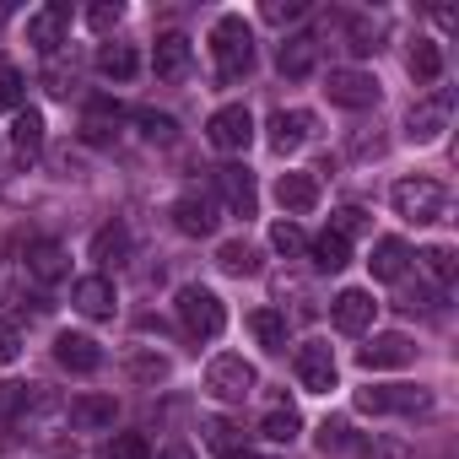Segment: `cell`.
I'll return each mask as SVG.
<instances>
[{
	"label": "cell",
	"instance_id": "1",
	"mask_svg": "<svg viewBox=\"0 0 459 459\" xmlns=\"http://www.w3.org/2000/svg\"><path fill=\"white\" fill-rule=\"evenodd\" d=\"M211 55H216L221 82L249 76V71H255V33H249V22H244V17H221L216 33H211Z\"/></svg>",
	"mask_w": 459,
	"mask_h": 459
},
{
	"label": "cell",
	"instance_id": "2",
	"mask_svg": "<svg viewBox=\"0 0 459 459\" xmlns=\"http://www.w3.org/2000/svg\"><path fill=\"white\" fill-rule=\"evenodd\" d=\"M178 319H184V330H189L195 341H216V335L227 330V308H221V298H216L211 287H200V281L178 287Z\"/></svg>",
	"mask_w": 459,
	"mask_h": 459
},
{
	"label": "cell",
	"instance_id": "3",
	"mask_svg": "<svg viewBox=\"0 0 459 459\" xmlns=\"http://www.w3.org/2000/svg\"><path fill=\"white\" fill-rule=\"evenodd\" d=\"M389 200H394V211H400L405 221H437L443 205H448V189H443L437 178H400V184L389 189Z\"/></svg>",
	"mask_w": 459,
	"mask_h": 459
},
{
	"label": "cell",
	"instance_id": "4",
	"mask_svg": "<svg viewBox=\"0 0 459 459\" xmlns=\"http://www.w3.org/2000/svg\"><path fill=\"white\" fill-rule=\"evenodd\" d=\"M255 368L244 362V357H233V351H221V357H211V368H205V389L216 394V400H227V405H238V400H249L255 394Z\"/></svg>",
	"mask_w": 459,
	"mask_h": 459
},
{
	"label": "cell",
	"instance_id": "5",
	"mask_svg": "<svg viewBox=\"0 0 459 459\" xmlns=\"http://www.w3.org/2000/svg\"><path fill=\"white\" fill-rule=\"evenodd\" d=\"M205 141H211L216 152H249V141H255V114H249L244 103L216 108L211 125H205Z\"/></svg>",
	"mask_w": 459,
	"mask_h": 459
},
{
	"label": "cell",
	"instance_id": "6",
	"mask_svg": "<svg viewBox=\"0 0 459 459\" xmlns=\"http://www.w3.org/2000/svg\"><path fill=\"white\" fill-rule=\"evenodd\" d=\"M357 411H405V416H427L432 411V394L427 389H411V384H394V389H357Z\"/></svg>",
	"mask_w": 459,
	"mask_h": 459
},
{
	"label": "cell",
	"instance_id": "7",
	"mask_svg": "<svg viewBox=\"0 0 459 459\" xmlns=\"http://www.w3.org/2000/svg\"><path fill=\"white\" fill-rule=\"evenodd\" d=\"M325 92L341 108H373L378 103V76L373 71H330L325 76Z\"/></svg>",
	"mask_w": 459,
	"mask_h": 459
},
{
	"label": "cell",
	"instance_id": "8",
	"mask_svg": "<svg viewBox=\"0 0 459 459\" xmlns=\"http://www.w3.org/2000/svg\"><path fill=\"white\" fill-rule=\"evenodd\" d=\"M298 378H303V389L330 394V389H335V351H330L325 341L298 346Z\"/></svg>",
	"mask_w": 459,
	"mask_h": 459
},
{
	"label": "cell",
	"instance_id": "9",
	"mask_svg": "<svg viewBox=\"0 0 459 459\" xmlns=\"http://www.w3.org/2000/svg\"><path fill=\"white\" fill-rule=\"evenodd\" d=\"M416 357V341L411 335H400V330H389V335H373L362 351H357V362L373 373V368H405Z\"/></svg>",
	"mask_w": 459,
	"mask_h": 459
},
{
	"label": "cell",
	"instance_id": "10",
	"mask_svg": "<svg viewBox=\"0 0 459 459\" xmlns=\"http://www.w3.org/2000/svg\"><path fill=\"white\" fill-rule=\"evenodd\" d=\"M216 189H221V200H227V211L233 216H255V173L249 168H238V162H227V168H216Z\"/></svg>",
	"mask_w": 459,
	"mask_h": 459
},
{
	"label": "cell",
	"instance_id": "11",
	"mask_svg": "<svg viewBox=\"0 0 459 459\" xmlns=\"http://www.w3.org/2000/svg\"><path fill=\"white\" fill-rule=\"evenodd\" d=\"M173 227L184 238H211L216 233V205L205 195H178L173 200Z\"/></svg>",
	"mask_w": 459,
	"mask_h": 459
},
{
	"label": "cell",
	"instance_id": "12",
	"mask_svg": "<svg viewBox=\"0 0 459 459\" xmlns=\"http://www.w3.org/2000/svg\"><path fill=\"white\" fill-rule=\"evenodd\" d=\"M330 314H335V330H346V335H362V330L373 325L378 303H373V292H362V287H346V292L330 303Z\"/></svg>",
	"mask_w": 459,
	"mask_h": 459
},
{
	"label": "cell",
	"instance_id": "13",
	"mask_svg": "<svg viewBox=\"0 0 459 459\" xmlns=\"http://www.w3.org/2000/svg\"><path fill=\"white\" fill-rule=\"evenodd\" d=\"M152 71H157V82H184L189 76V39L184 33H162L157 49H152Z\"/></svg>",
	"mask_w": 459,
	"mask_h": 459
},
{
	"label": "cell",
	"instance_id": "14",
	"mask_svg": "<svg viewBox=\"0 0 459 459\" xmlns=\"http://www.w3.org/2000/svg\"><path fill=\"white\" fill-rule=\"evenodd\" d=\"M276 200H281L287 216H308L319 205V178L314 173H281L276 178Z\"/></svg>",
	"mask_w": 459,
	"mask_h": 459
},
{
	"label": "cell",
	"instance_id": "15",
	"mask_svg": "<svg viewBox=\"0 0 459 459\" xmlns=\"http://www.w3.org/2000/svg\"><path fill=\"white\" fill-rule=\"evenodd\" d=\"M55 362H60L65 373H98V368H103V351H98L92 335H71V330H65V335L55 341Z\"/></svg>",
	"mask_w": 459,
	"mask_h": 459
},
{
	"label": "cell",
	"instance_id": "16",
	"mask_svg": "<svg viewBox=\"0 0 459 459\" xmlns=\"http://www.w3.org/2000/svg\"><path fill=\"white\" fill-rule=\"evenodd\" d=\"M308 135H314V114H308V108H281V114H271V146H276V152H298Z\"/></svg>",
	"mask_w": 459,
	"mask_h": 459
},
{
	"label": "cell",
	"instance_id": "17",
	"mask_svg": "<svg viewBox=\"0 0 459 459\" xmlns=\"http://www.w3.org/2000/svg\"><path fill=\"white\" fill-rule=\"evenodd\" d=\"M71 303H76L87 319H108L119 298H114V281H108V276H82V281L71 287Z\"/></svg>",
	"mask_w": 459,
	"mask_h": 459
},
{
	"label": "cell",
	"instance_id": "18",
	"mask_svg": "<svg viewBox=\"0 0 459 459\" xmlns=\"http://www.w3.org/2000/svg\"><path fill=\"white\" fill-rule=\"evenodd\" d=\"M65 28H71V6H60V0H55V6H44L39 17H28V39H33L44 55H55V49H60Z\"/></svg>",
	"mask_w": 459,
	"mask_h": 459
},
{
	"label": "cell",
	"instance_id": "19",
	"mask_svg": "<svg viewBox=\"0 0 459 459\" xmlns=\"http://www.w3.org/2000/svg\"><path fill=\"white\" fill-rule=\"evenodd\" d=\"M276 65H281V76H292V82L314 76V65H319V39H314V33L287 39V44H281V55H276Z\"/></svg>",
	"mask_w": 459,
	"mask_h": 459
},
{
	"label": "cell",
	"instance_id": "20",
	"mask_svg": "<svg viewBox=\"0 0 459 459\" xmlns=\"http://www.w3.org/2000/svg\"><path fill=\"white\" fill-rule=\"evenodd\" d=\"M448 114H454V98H448V92L416 103V108H411V141H437L443 125H448Z\"/></svg>",
	"mask_w": 459,
	"mask_h": 459
},
{
	"label": "cell",
	"instance_id": "21",
	"mask_svg": "<svg viewBox=\"0 0 459 459\" xmlns=\"http://www.w3.org/2000/svg\"><path fill=\"white\" fill-rule=\"evenodd\" d=\"M368 265H373V281H400V276H405V265H411V249H405V238H378Z\"/></svg>",
	"mask_w": 459,
	"mask_h": 459
},
{
	"label": "cell",
	"instance_id": "22",
	"mask_svg": "<svg viewBox=\"0 0 459 459\" xmlns=\"http://www.w3.org/2000/svg\"><path fill=\"white\" fill-rule=\"evenodd\" d=\"M114 416H119L114 394H76V400H71V427H87V432H98V427H108Z\"/></svg>",
	"mask_w": 459,
	"mask_h": 459
},
{
	"label": "cell",
	"instance_id": "23",
	"mask_svg": "<svg viewBox=\"0 0 459 459\" xmlns=\"http://www.w3.org/2000/svg\"><path fill=\"white\" fill-rule=\"evenodd\" d=\"M125 255H130V227L125 221H108V227L92 233V260L98 265H119Z\"/></svg>",
	"mask_w": 459,
	"mask_h": 459
},
{
	"label": "cell",
	"instance_id": "24",
	"mask_svg": "<svg viewBox=\"0 0 459 459\" xmlns=\"http://www.w3.org/2000/svg\"><path fill=\"white\" fill-rule=\"evenodd\" d=\"M12 146H17L22 157H39V152H44V114H39V108H17V119H12Z\"/></svg>",
	"mask_w": 459,
	"mask_h": 459
},
{
	"label": "cell",
	"instance_id": "25",
	"mask_svg": "<svg viewBox=\"0 0 459 459\" xmlns=\"http://www.w3.org/2000/svg\"><path fill=\"white\" fill-rule=\"evenodd\" d=\"M98 71H103L108 82H130V76L141 71V60H135L130 44H103V49H98Z\"/></svg>",
	"mask_w": 459,
	"mask_h": 459
},
{
	"label": "cell",
	"instance_id": "26",
	"mask_svg": "<svg viewBox=\"0 0 459 459\" xmlns=\"http://www.w3.org/2000/svg\"><path fill=\"white\" fill-rule=\"evenodd\" d=\"M411 76H416V87H432L443 76V49L432 39H416L411 44Z\"/></svg>",
	"mask_w": 459,
	"mask_h": 459
},
{
	"label": "cell",
	"instance_id": "27",
	"mask_svg": "<svg viewBox=\"0 0 459 459\" xmlns=\"http://www.w3.org/2000/svg\"><path fill=\"white\" fill-rule=\"evenodd\" d=\"M308 255H314L319 271H346V265H351V244H346L341 233H319V238L308 244Z\"/></svg>",
	"mask_w": 459,
	"mask_h": 459
},
{
	"label": "cell",
	"instance_id": "28",
	"mask_svg": "<svg viewBox=\"0 0 459 459\" xmlns=\"http://www.w3.org/2000/svg\"><path fill=\"white\" fill-rule=\"evenodd\" d=\"M249 330H255V341H260L265 351H287V319H281L276 308H255V314H249Z\"/></svg>",
	"mask_w": 459,
	"mask_h": 459
},
{
	"label": "cell",
	"instance_id": "29",
	"mask_svg": "<svg viewBox=\"0 0 459 459\" xmlns=\"http://www.w3.org/2000/svg\"><path fill=\"white\" fill-rule=\"evenodd\" d=\"M28 271H33L39 281H60L71 265H65V249H60V244H33V249H28Z\"/></svg>",
	"mask_w": 459,
	"mask_h": 459
},
{
	"label": "cell",
	"instance_id": "30",
	"mask_svg": "<svg viewBox=\"0 0 459 459\" xmlns=\"http://www.w3.org/2000/svg\"><path fill=\"white\" fill-rule=\"evenodd\" d=\"M216 265H221L227 276H255V271H260V255H255V249H249L244 238H233V244H221Z\"/></svg>",
	"mask_w": 459,
	"mask_h": 459
},
{
	"label": "cell",
	"instance_id": "31",
	"mask_svg": "<svg viewBox=\"0 0 459 459\" xmlns=\"http://www.w3.org/2000/svg\"><path fill=\"white\" fill-rule=\"evenodd\" d=\"M114 125H119V108H114V103H92L87 119H82V135H87L92 146H103V141H114Z\"/></svg>",
	"mask_w": 459,
	"mask_h": 459
},
{
	"label": "cell",
	"instance_id": "32",
	"mask_svg": "<svg viewBox=\"0 0 459 459\" xmlns=\"http://www.w3.org/2000/svg\"><path fill=\"white\" fill-rule=\"evenodd\" d=\"M260 432H265L271 443H292V437L303 432V416H298L292 405H276V411H265V421H260Z\"/></svg>",
	"mask_w": 459,
	"mask_h": 459
},
{
	"label": "cell",
	"instance_id": "33",
	"mask_svg": "<svg viewBox=\"0 0 459 459\" xmlns=\"http://www.w3.org/2000/svg\"><path fill=\"white\" fill-rule=\"evenodd\" d=\"M28 405H33V384H17V378L0 384V421H17Z\"/></svg>",
	"mask_w": 459,
	"mask_h": 459
},
{
	"label": "cell",
	"instance_id": "34",
	"mask_svg": "<svg viewBox=\"0 0 459 459\" xmlns=\"http://www.w3.org/2000/svg\"><path fill=\"white\" fill-rule=\"evenodd\" d=\"M98 459H152V448H146L141 432H119V437H108V443L98 448Z\"/></svg>",
	"mask_w": 459,
	"mask_h": 459
},
{
	"label": "cell",
	"instance_id": "35",
	"mask_svg": "<svg viewBox=\"0 0 459 459\" xmlns=\"http://www.w3.org/2000/svg\"><path fill=\"white\" fill-rule=\"evenodd\" d=\"M271 249H276V255H303V249H308L303 227H298V221H276V227H271Z\"/></svg>",
	"mask_w": 459,
	"mask_h": 459
},
{
	"label": "cell",
	"instance_id": "36",
	"mask_svg": "<svg viewBox=\"0 0 459 459\" xmlns=\"http://www.w3.org/2000/svg\"><path fill=\"white\" fill-rule=\"evenodd\" d=\"M22 92H28L22 71H17V65H6V60H0V108H22Z\"/></svg>",
	"mask_w": 459,
	"mask_h": 459
},
{
	"label": "cell",
	"instance_id": "37",
	"mask_svg": "<svg viewBox=\"0 0 459 459\" xmlns=\"http://www.w3.org/2000/svg\"><path fill=\"white\" fill-rule=\"evenodd\" d=\"M205 443H211L221 459H233V454H238V427H227V421H205Z\"/></svg>",
	"mask_w": 459,
	"mask_h": 459
},
{
	"label": "cell",
	"instance_id": "38",
	"mask_svg": "<svg viewBox=\"0 0 459 459\" xmlns=\"http://www.w3.org/2000/svg\"><path fill=\"white\" fill-rule=\"evenodd\" d=\"M135 125H141V135H146V141H173V130H178V125H173L168 114H157V108H141V114H135Z\"/></svg>",
	"mask_w": 459,
	"mask_h": 459
},
{
	"label": "cell",
	"instance_id": "39",
	"mask_svg": "<svg viewBox=\"0 0 459 459\" xmlns=\"http://www.w3.org/2000/svg\"><path fill=\"white\" fill-rule=\"evenodd\" d=\"M330 233H341V238L351 244L357 233H368V211H362V205H346V211H335V227H330Z\"/></svg>",
	"mask_w": 459,
	"mask_h": 459
},
{
	"label": "cell",
	"instance_id": "40",
	"mask_svg": "<svg viewBox=\"0 0 459 459\" xmlns=\"http://www.w3.org/2000/svg\"><path fill=\"white\" fill-rule=\"evenodd\" d=\"M119 17H125L119 0H98V6L87 12V28H92V33H108V28H119Z\"/></svg>",
	"mask_w": 459,
	"mask_h": 459
},
{
	"label": "cell",
	"instance_id": "41",
	"mask_svg": "<svg viewBox=\"0 0 459 459\" xmlns=\"http://www.w3.org/2000/svg\"><path fill=\"white\" fill-rule=\"evenodd\" d=\"M421 260H427V271H432L437 281H454V271H459V265H454V249H448V244H432V249H427Z\"/></svg>",
	"mask_w": 459,
	"mask_h": 459
},
{
	"label": "cell",
	"instance_id": "42",
	"mask_svg": "<svg viewBox=\"0 0 459 459\" xmlns=\"http://www.w3.org/2000/svg\"><path fill=\"white\" fill-rule=\"evenodd\" d=\"M130 373H135L141 384H162V378H168V362H162V357H146V351H135V357H130Z\"/></svg>",
	"mask_w": 459,
	"mask_h": 459
},
{
	"label": "cell",
	"instance_id": "43",
	"mask_svg": "<svg viewBox=\"0 0 459 459\" xmlns=\"http://www.w3.org/2000/svg\"><path fill=\"white\" fill-rule=\"evenodd\" d=\"M319 448H325V454H346V448H351V427H346V421H325V427H319Z\"/></svg>",
	"mask_w": 459,
	"mask_h": 459
},
{
	"label": "cell",
	"instance_id": "44",
	"mask_svg": "<svg viewBox=\"0 0 459 459\" xmlns=\"http://www.w3.org/2000/svg\"><path fill=\"white\" fill-rule=\"evenodd\" d=\"M17 351H22L17 325H12V319H0V362H17Z\"/></svg>",
	"mask_w": 459,
	"mask_h": 459
},
{
	"label": "cell",
	"instance_id": "45",
	"mask_svg": "<svg viewBox=\"0 0 459 459\" xmlns=\"http://www.w3.org/2000/svg\"><path fill=\"white\" fill-rule=\"evenodd\" d=\"M308 6H303V0H287V6H281V0H271V6H265V22H298Z\"/></svg>",
	"mask_w": 459,
	"mask_h": 459
},
{
	"label": "cell",
	"instance_id": "46",
	"mask_svg": "<svg viewBox=\"0 0 459 459\" xmlns=\"http://www.w3.org/2000/svg\"><path fill=\"white\" fill-rule=\"evenodd\" d=\"M368 459H411V448H405V443H373Z\"/></svg>",
	"mask_w": 459,
	"mask_h": 459
},
{
	"label": "cell",
	"instance_id": "47",
	"mask_svg": "<svg viewBox=\"0 0 459 459\" xmlns=\"http://www.w3.org/2000/svg\"><path fill=\"white\" fill-rule=\"evenodd\" d=\"M157 459H195V448H189V443H168Z\"/></svg>",
	"mask_w": 459,
	"mask_h": 459
},
{
	"label": "cell",
	"instance_id": "48",
	"mask_svg": "<svg viewBox=\"0 0 459 459\" xmlns=\"http://www.w3.org/2000/svg\"><path fill=\"white\" fill-rule=\"evenodd\" d=\"M233 459H260V454H249V448H238V454H233Z\"/></svg>",
	"mask_w": 459,
	"mask_h": 459
},
{
	"label": "cell",
	"instance_id": "49",
	"mask_svg": "<svg viewBox=\"0 0 459 459\" xmlns=\"http://www.w3.org/2000/svg\"><path fill=\"white\" fill-rule=\"evenodd\" d=\"M6 17H12V12H6V6H0V28H6Z\"/></svg>",
	"mask_w": 459,
	"mask_h": 459
}]
</instances>
